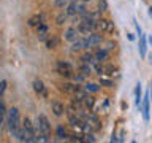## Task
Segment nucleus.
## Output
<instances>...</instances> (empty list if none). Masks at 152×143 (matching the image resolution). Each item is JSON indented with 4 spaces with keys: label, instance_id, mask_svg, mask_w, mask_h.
Listing matches in <instances>:
<instances>
[{
    "label": "nucleus",
    "instance_id": "f257e3e1",
    "mask_svg": "<svg viewBox=\"0 0 152 143\" xmlns=\"http://www.w3.org/2000/svg\"><path fill=\"white\" fill-rule=\"evenodd\" d=\"M19 121H21V118H19V110L13 107L8 111V116H7V127H8V130L11 133H14L19 127H21Z\"/></svg>",
    "mask_w": 152,
    "mask_h": 143
},
{
    "label": "nucleus",
    "instance_id": "f03ea898",
    "mask_svg": "<svg viewBox=\"0 0 152 143\" xmlns=\"http://www.w3.org/2000/svg\"><path fill=\"white\" fill-rule=\"evenodd\" d=\"M56 69H57V73L60 76H64V78H71V76H73V65L68 64V62H65V60L57 62Z\"/></svg>",
    "mask_w": 152,
    "mask_h": 143
},
{
    "label": "nucleus",
    "instance_id": "7ed1b4c3",
    "mask_svg": "<svg viewBox=\"0 0 152 143\" xmlns=\"http://www.w3.org/2000/svg\"><path fill=\"white\" fill-rule=\"evenodd\" d=\"M35 129L40 130L41 133H45V135H49L51 133V124H49V121H48V118L45 116V114H38Z\"/></svg>",
    "mask_w": 152,
    "mask_h": 143
},
{
    "label": "nucleus",
    "instance_id": "20e7f679",
    "mask_svg": "<svg viewBox=\"0 0 152 143\" xmlns=\"http://www.w3.org/2000/svg\"><path fill=\"white\" fill-rule=\"evenodd\" d=\"M87 10H86L84 3L83 2H76V0H73L71 3H68V7H66V13H68V16H76V14H84Z\"/></svg>",
    "mask_w": 152,
    "mask_h": 143
},
{
    "label": "nucleus",
    "instance_id": "39448f33",
    "mask_svg": "<svg viewBox=\"0 0 152 143\" xmlns=\"http://www.w3.org/2000/svg\"><path fill=\"white\" fill-rule=\"evenodd\" d=\"M97 32L114 33V22L108 21V19H97Z\"/></svg>",
    "mask_w": 152,
    "mask_h": 143
},
{
    "label": "nucleus",
    "instance_id": "423d86ee",
    "mask_svg": "<svg viewBox=\"0 0 152 143\" xmlns=\"http://www.w3.org/2000/svg\"><path fill=\"white\" fill-rule=\"evenodd\" d=\"M64 38L68 43H75L76 40L79 38V30H78V27H70V29H66L65 33H64Z\"/></svg>",
    "mask_w": 152,
    "mask_h": 143
},
{
    "label": "nucleus",
    "instance_id": "0eeeda50",
    "mask_svg": "<svg viewBox=\"0 0 152 143\" xmlns=\"http://www.w3.org/2000/svg\"><path fill=\"white\" fill-rule=\"evenodd\" d=\"M87 43H89V48H94V46H97L100 45V43L103 41V35L102 33H98V32H92V33H89L87 37Z\"/></svg>",
    "mask_w": 152,
    "mask_h": 143
},
{
    "label": "nucleus",
    "instance_id": "6e6552de",
    "mask_svg": "<svg viewBox=\"0 0 152 143\" xmlns=\"http://www.w3.org/2000/svg\"><path fill=\"white\" fill-rule=\"evenodd\" d=\"M149 95H151V92H146L144 99H142V103L140 107V110L142 111V118H144V121H149Z\"/></svg>",
    "mask_w": 152,
    "mask_h": 143
},
{
    "label": "nucleus",
    "instance_id": "1a4fd4ad",
    "mask_svg": "<svg viewBox=\"0 0 152 143\" xmlns=\"http://www.w3.org/2000/svg\"><path fill=\"white\" fill-rule=\"evenodd\" d=\"M60 89L64 91V92H66V94L75 95V94L81 89V88H79L78 84H75V83H64V84H60Z\"/></svg>",
    "mask_w": 152,
    "mask_h": 143
},
{
    "label": "nucleus",
    "instance_id": "9d476101",
    "mask_svg": "<svg viewBox=\"0 0 152 143\" xmlns=\"http://www.w3.org/2000/svg\"><path fill=\"white\" fill-rule=\"evenodd\" d=\"M51 108H52V113H54L56 116H62V114H64V111H65L64 103H60L59 100H52Z\"/></svg>",
    "mask_w": 152,
    "mask_h": 143
},
{
    "label": "nucleus",
    "instance_id": "9b49d317",
    "mask_svg": "<svg viewBox=\"0 0 152 143\" xmlns=\"http://www.w3.org/2000/svg\"><path fill=\"white\" fill-rule=\"evenodd\" d=\"M59 43H60V38L57 35H49L46 38V48L48 49H56V48L59 46Z\"/></svg>",
    "mask_w": 152,
    "mask_h": 143
},
{
    "label": "nucleus",
    "instance_id": "f8f14e48",
    "mask_svg": "<svg viewBox=\"0 0 152 143\" xmlns=\"http://www.w3.org/2000/svg\"><path fill=\"white\" fill-rule=\"evenodd\" d=\"M27 24L30 27H38L43 24V14H33V16L27 21Z\"/></svg>",
    "mask_w": 152,
    "mask_h": 143
},
{
    "label": "nucleus",
    "instance_id": "ddd939ff",
    "mask_svg": "<svg viewBox=\"0 0 152 143\" xmlns=\"http://www.w3.org/2000/svg\"><path fill=\"white\" fill-rule=\"evenodd\" d=\"M37 37H38V40H45L48 37V26L46 24H41V26L37 27Z\"/></svg>",
    "mask_w": 152,
    "mask_h": 143
},
{
    "label": "nucleus",
    "instance_id": "4468645a",
    "mask_svg": "<svg viewBox=\"0 0 152 143\" xmlns=\"http://www.w3.org/2000/svg\"><path fill=\"white\" fill-rule=\"evenodd\" d=\"M146 51H147V41H146V35H140V54L142 57H146Z\"/></svg>",
    "mask_w": 152,
    "mask_h": 143
},
{
    "label": "nucleus",
    "instance_id": "2eb2a0df",
    "mask_svg": "<svg viewBox=\"0 0 152 143\" xmlns=\"http://www.w3.org/2000/svg\"><path fill=\"white\" fill-rule=\"evenodd\" d=\"M135 103H136V107L140 108L141 107V103H142V97H141V84L138 83L136 84V89H135Z\"/></svg>",
    "mask_w": 152,
    "mask_h": 143
},
{
    "label": "nucleus",
    "instance_id": "dca6fc26",
    "mask_svg": "<svg viewBox=\"0 0 152 143\" xmlns=\"http://www.w3.org/2000/svg\"><path fill=\"white\" fill-rule=\"evenodd\" d=\"M33 89H35L37 94H46L45 92V84H43L41 80H35V81H33Z\"/></svg>",
    "mask_w": 152,
    "mask_h": 143
},
{
    "label": "nucleus",
    "instance_id": "f3484780",
    "mask_svg": "<svg viewBox=\"0 0 152 143\" xmlns=\"http://www.w3.org/2000/svg\"><path fill=\"white\" fill-rule=\"evenodd\" d=\"M95 59H97L98 62L106 60L108 59V49H106V48H104V49H98L97 52H95Z\"/></svg>",
    "mask_w": 152,
    "mask_h": 143
},
{
    "label": "nucleus",
    "instance_id": "a211bd4d",
    "mask_svg": "<svg viewBox=\"0 0 152 143\" xmlns=\"http://www.w3.org/2000/svg\"><path fill=\"white\" fill-rule=\"evenodd\" d=\"M83 102H84V108H86V110H92L94 105H95V99L90 97V95H86Z\"/></svg>",
    "mask_w": 152,
    "mask_h": 143
},
{
    "label": "nucleus",
    "instance_id": "6ab92c4d",
    "mask_svg": "<svg viewBox=\"0 0 152 143\" xmlns=\"http://www.w3.org/2000/svg\"><path fill=\"white\" fill-rule=\"evenodd\" d=\"M81 60H83V62H87V64H94V62H97V59H95V54H92V52H86V54H83Z\"/></svg>",
    "mask_w": 152,
    "mask_h": 143
},
{
    "label": "nucleus",
    "instance_id": "aec40b11",
    "mask_svg": "<svg viewBox=\"0 0 152 143\" xmlns=\"http://www.w3.org/2000/svg\"><path fill=\"white\" fill-rule=\"evenodd\" d=\"M79 72L84 75H89L92 72V64H87V62H83V65L79 67Z\"/></svg>",
    "mask_w": 152,
    "mask_h": 143
},
{
    "label": "nucleus",
    "instance_id": "412c9836",
    "mask_svg": "<svg viewBox=\"0 0 152 143\" xmlns=\"http://www.w3.org/2000/svg\"><path fill=\"white\" fill-rule=\"evenodd\" d=\"M84 89L87 91V92H98L100 91V86L98 84H94V83H87L84 86Z\"/></svg>",
    "mask_w": 152,
    "mask_h": 143
},
{
    "label": "nucleus",
    "instance_id": "4be33fe9",
    "mask_svg": "<svg viewBox=\"0 0 152 143\" xmlns=\"http://www.w3.org/2000/svg\"><path fill=\"white\" fill-rule=\"evenodd\" d=\"M66 18H68V13H60L59 16L56 18V24H57V26H62V24H65Z\"/></svg>",
    "mask_w": 152,
    "mask_h": 143
},
{
    "label": "nucleus",
    "instance_id": "5701e85b",
    "mask_svg": "<svg viewBox=\"0 0 152 143\" xmlns=\"http://www.w3.org/2000/svg\"><path fill=\"white\" fill-rule=\"evenodd\" d=\"M54 7L59 10H64L65 7H68V0H54Z\"/></svg>",
    "mask_w": 152,
    "mask_h": 143
},
{
    "label": "nucleus",
    "instance_id": "b1692460",
    "mask_svg": "<svg viewBox=\"0 0 152 143\" xmlns=\"http://www.w3.org/2000/svg\"><path fill=\"white\" fill-rule=\"evenodd\" d=\"M98 11H108V3L106 0H98Z\"/></svg>",
    "mask_w": 152,
    "mask_h": 143
},
{
    "label": "nucleus",
    "instance_id": "393cba45",
    "mask_svg": "<svg viewBox=\"0 0 152 143\" xmlns=\"http://www.w3.org/2000/svg\"><path fill=\"white\" fill-rule=\"evenodd\" d=\"M114 72H116V67H113V65H106V67H104V75L113 76Z\"/></svg>",
    "mask_w": 152,
    "mask_h": 143
},
{
    "label": "nucleus",
    "instance_id": "a878e982",
    "mask_svg": "<svg viewBox=\"0 0 152 143\" xmlns=\"http://www.w3.org/2000/svg\"><path fill=\"white\" fill-rule=\"evenodd\" d=\"M84 73H79V75H75L73 73V76H71V80L75 81V83H81V81H84Z\"/></svg>",
    "mask_w": 152,
    "mask_h": 143
},
{
    "label": "nucleus",
    "instance_id": "bb28decb",
    "mask_svg": "<svg viewBox=\"0 0 152 143\" xmlns=\"http://www.w3.org/2000/svg\"><path fill=\"white\" fill-rule=\"evenodd\" d=\"M57 135H59L60 138H65V137H66V132H65V129L62 127V126L57 127Z\"/></svg>",
    "mask_w": 152,
    "mask_h": 143
},
{
    "label": "nucleus",
    "instance_id": "cd10ccee",
    "mask_svg": "<svg viewBox=\"0 0 152 143\" xmlns=\"http://www.w3.org/2000/svg\"><path fill=\"white\" fill-rule=\"evenodd\" d=\"M0 114H2V118L7 116V107H5V102H3V100L0 102Z\"/></svg>",
    "mask_w": 152,
    "mask_h": 143
},
{
    "label": "nucleus",
    "instance_id": "c85d7f7f",
    "mask_svg": "<svg viewBox=\"0 0 152 143\" xmlns=\"http://www.w3.org/2000/svg\"><path fill=\"white\" fill-rule=\"evenodd\" d=\"M100 84H102V86H108V88H111V86H113V81H111V80H104V78H102V80H100Z\"/></svg>",
    "mask_w": 152,
    "mask_h": 143
},
{
    "label": "nucleus",
    "instance_id": "c756f323",
    "mask_svg": "<svg viewBox=\"0 0 152 143\" xmlns=\"http://www.w3.org/2000/svg\"><path fill=\"white\" fill-rule=\"evenodd\" d=\"M5 89H7V81H5V80H2V83H0V95H3Z\"/></svg>",
    "mask_w": 152,
    "mask_h": 143
},
{
    "label": "nucleus",
    "instance_id": "7c9ffc66",
    "mask_svg": "<svg viewBox=\"0 0 152 143\" xmlns=\"http://www.w3.org/2000/svg\"><path fill=\"white\" fill-rule=\"evenodd\" d=\"M86 142H90V143H94L95 142V137L92 135V133H89V135H86V138H84Z\"/></svg>",
    "mask_w": 152,
    "mask_h": 143
},
{
    "label": "nucleus",
    "instance_id": "2f4dec72",
    "mask_svg": "<svg viewBox=\"0 0 152 143\" xmlns=\"http://www.w3.org/2000/svg\"><path fill=\"white\" fill-rule=\"evenodd\" d=\"M106 46H108V48H106L108 51H111V49H114V43H113V41H108V43H106Z\"/></svg>",
    "mask_w": 152,
    "mask_h": 143
},
{
    "label": "nucleus",
    "instance_id": "473e14b6",
    "mask_svg": "<svg viewBox=\"0 0 152 143\" xmlns=\"http://www.w3.org/2000/svg\"><path fill=\"white\" fill-rule=\"evenodd\" d=\"M76 2H83V3H87V2H90V0H76Z\"/></svg>",
    "mask_w": 152,
    "mask_h": 143
},
{
    "label": "nucleus",
    "instance_id": "72a5a7b5",
    "mask_svg": "<svg viewBox=\"0 0 152 143\" xmlns=\"http://www.w3.org/2000/svg\"><path fill=\"white\" fill-rule=\"evenodd\" d=\"M149 14H151V16H152V8H151V10H149Z\"/></svg>",
    "mask_w": 152,
    "mask_h": 143
}]
</instances>
